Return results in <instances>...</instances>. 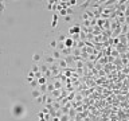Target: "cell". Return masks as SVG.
<instances>
[{
  "instance_id": "10",
  "label": "cell",
  "mask_w": 129,
  "mask_h": 121,
  "mask_svg": "<svg viewBox=\"0 0 129 121\" xmlns=\"http://www.w3.org/2000/svg\"><path fill=\"white\" fill-rule=\"evenodd\" d=\"M31 71H34V73H38V71H41V66L36 65V63H34L32 67H31Z\"/></svg>"
},
{
  "instance_id": "28",
  "label": "cell",
  "mask_w": 129,
  "mask_h": 121,
  "mask_svg": "<svg viewBox=\"0 0 129 121\" xmlns=\"http://www.w3.org/2000/svg\"><path fill=\"white\" fill-rule=\"evenodd\" d=\"M84 26H85V27H89V26H90V20H85Z\"/></svg>"
},
{
  "instance_id": "2",
  "label": "cell",
  "mask_w": 129,
  "mask_h": 121,
  "mask_svg": "<svg viewBox=\"0 0 129 121\" xmlns=\"http://www.w3.org/2000/svg\"><path fill=\"white\" fill-rule=\"evenodd\" d=\"M74 40H73V38H66V40H65V47L66 48H73L74 47Z\"/></svg>"
},
{
  "instance_id": "13",
  "label": "cell",
  "mask_w": 129,
  "mask_h": 121,
  "mask_svg": "<svg viewBox=\"0 0 129 121\" xmlns=\"http://www.w3.org/2000/svg\"><path fill=\"white\" fill-rule=\"evenodd\" d=\"M41 58H42V57H41V54H34V55H32V60H34V62H39V60H41Z\"/></svg>"
},
{
  "instance_id": "22",
  "label": "cell",
  "mask_w": 129,
  "mask_h": 121,
  "mask_svg": "<svg viewBox=\"0 0 129 121\" xmlns=\"http://www.w3.org/2000/svg\"><path fill=\"white\" fill-rule=\"evenodd\" d=\"M69 3V7H71V5H75V4H78V1L77 0H70V1H67Z\"/></svg>"
},
{
  "instance_id": "12",
  "label": "cell",
  "mask_w": 129,
  "mask_h": 121,
  "mask_svg": "<svg viewBox=\"0 0 129 121\" xmlns=\"http://www.w3.org/2000/svg\"><path fill=\"white\" fill-rule=\"evenodd\" d=\"M54 88L55 89H62V82H59V81H57V79H54Z\"/></svg>"
},
{
  "instance_id": "7",
  "label": "cell",
  "mask_w": 129,
  "mask_h": 121,
  "mask_svg": "<svg viewBox=\"0 0 129 121\" xmlns=\"http://www.w3.org/2000/svg\"><path fill=\"white\" fill-rule=\"evenodd\" d=\"M69 117H70V119H74V117L77 116V110L74 108H70V110H69Z\"/></svg>"
},
{
  "instance_id": "26",
  "label": "cell",
  "mask_w": 129,
  "mask_h": 121,
  "mask_svg": "<svg viewBox=\"0 0 129 121\" xmlns=\"http://www.w3.org/2000/svg\"><path fill=\"white\" fill-rule=\"evenodd\" d=\"M41 77H43V74L41 73V71H38V73H35V79H38V78H41Z\"/></svg>"
},
{
  "instance_id": "23",
  "label": "cell",
  "mask_w": 129,
  "mask_h": 121,
  "mask_svg": "<svg viewBox=\"0 0 129 121\" xmlns=\"http://www.w3.org/2000/svg\"><path fill=\"white\" fill-rule=\"evenodd\" d=\"M30 85H31V88H36V86H38V81H36V79H34L32 82L30 83Z\"/></svg>"
},
{
  "instance_id": "1",
  "label": "cell",
  "mask_w": 129,
  "mask_h": 121,
  "mask_svg": "<svg viewBox=\"0 0 129 121\" xmlns=\"http://www.w3.org/2000/svg\"><path fill=\"white\" fill-rule=\"evenodd\" d=\"M11 114H12L14 117H18V119L24 117V114H26V106L22 105V104H15V105L12 106V109H11Z\"/></svg>"
},
{
  "instance_id": "15",
  "label": "cell",
  "mask_w": 129,
  "mask_h": 121,
  "mask_svg": "<svg viewBox=\"0 0 129 121\" xmlns=\"http://www.w3.org/2000/svg\"><path fill=\"white\" fill-rule=\"evenodd\" d=\"M65 48V42H58V46H57V50L62 51Z\"/></svg>"
},
{
  "instance_id": "29",
  "label": "cell",
  "mask_w": 129,
  "mask_h": 121,
  "mask_svg": "<svg viewBox=\"0 0 129 121\" xmlns=\"http://www.w3.org/2000/svg\"><path fill=\"white\" fill-rule=\"evenodd\" d=\"M32 81H34V78H31V77H27V82H28V83H31Z\"/></svg>"
},
{
  "instance_id": "11",
  "label": "cell",
  "mask_w": 129,
  "mask_h": 121,
  "mask_svg": "<svg viewBox=\"0 0 129 121\" xmlns=\"http://www.w3.org/2000/svg\"><path fill=\"white\" fill-rule=\"evenodd\" d=\"M57 46H58V40L53 39V40L50 42V47L53 48V50H55V48H57Z\"/></svg>"
},
{
  "instance_id": "16",
  "label": "cell",
  "mask_w": 129,
  "mask_h": 121,
  "mask_svg": "<svg viewBox=\"0 0 129 121\" xmlns=\"http://www.w3.org/2000/svg\"><path fill=\"white\" fill-rule=\"evenodd\" d=\"M65 60H66V63H73V60H74V58H73V55H69V57H65Z\"/></svg>"
},
{
  "instance_id": "18",
  "label": "cell",
  "mask_w": 129,
  "mask_h": 121,
  "mask_svg": "<svg viewBox=\"0 0 129 121\" xmlns=\"http://www.w3.org/2000/svg\"><path fill=\"white\" fill-rule=\"evenodd\" d=\"M5 10V3L4 1H0V14H3Z\"/></svg>"
},
{
  "instance_id": "25",
  "label": "cell",
  "mask_w": 129,
  "mask_h": 121,
  "mask_svg": "<svg viewBox=\"0 0 129 121\" xmlns=\"http://www.w3.org/2000/svg\"><path fill=\"white\" fill-rule=\"evenodd\" d=\"M57 26H58V20H53V22H51V27L55 28Z\"/></svg>"
},
{
  "instance_id": "3",
  "label": "cell",
  "mask_w": 129,
  "mask_h": 121,
  "mask_svg": "<svg viewBox=\"0 0 129 121\" xmlns=\"http://www.w3.org/2000/svg\"><path fill=\"white\" fill-rule=\"evenodd\" d=\"M51 57H53L55 60H59V59H62V53L55 48V50H53V54H51Z\"/></svg>"
},
{
  "instance_id": "5",
  "label": "cell",
  "mask_w": 129,
  "mask_h": 121,
  "mask_svg": "<svg viewBox=\"0 0 129 121\" xmlns=\"http://www.w3.org/2000/svg\"><path fill=\"white\" fill-rule=\"evenodd\" d=\"M57 63H58V67H59V69H66V67H67V63H66L65 58L59 59V60H58V62H57Z\"/></svg>"
},
{
  "instance_id": "6",
  "label": "cell",
  "mask_w": 129,
  "mask_h": 121,
  "mask_svg": "<svg viewBox=\"0 0 129 121\" xmlns=\"http://www.w3.org/2000/svg\"><path fill=\"white\" fill-rule=\"evenodd\" d=\"M36 81H38V85H39V86H41V85H46V83H47V78H46L44 76L41 77V78H38Z\"/></svg>"
},
{
  "instance_id": "20",
  "label": "cell",
  "mask_w": 129,
  "mask_h": 121,
  "mask_svg": "<svg viewBox=\"0 0 129 121\" xmlns=\"http://www.w3.org/2000/svg\"><path fill=\"white\" fill-rule=\"evenodd\" d=\"M69 34H70V35H75V27H70L69 28Z\"/></svg>"
},
{
  "instance_id": "32",
  "label": "cell",
  "mask_w": 129,
  "mask_h": 121,
  "mask_svg": "<svg viewBox=\"0 0 129 121\" xmlns=\"http://www.w3.org/2000/svg\"><path fill=\"white\" fill-rule=\"evenodd\" d=\"M69 121H74V119H70V120H69Z\"/></svg>"
},
{
  "instance_id": "30",
  "label": "cell",
  "mask_w": 129,
  "mask_h": 121,
  "mask_svg": "<svg viewBox=\"0 0 129 121\" xmlns=\"http://www.w3.org/2000/svg\"><path fill=\"white\" fill-rule=\"evenodd\" d=\"M53 20H58V14H55V15L53 16Z\"/></svg>"
},
{
  "instance_id": "14",
  "label": "cell",
  "mask_w": 129,
  "mask_h": 121,
  "mask_svg": "<svg viewBox=\"0 0 129 121\" xmlns=\"http://www.w3.org/2000/svg\"><path fill=\"white\" fill-rule=\"evenodd\" d=\"M54 89H55V88H54V83H47V93L48 94H50Z\"/></svg>"
},
{
  "instance_id": "21",
  "label": "cell",
  "mask_w": 129,
  "mask_h": 121,
  "mask_svg": "<svg viewBox=\"0 0 129 121\" xmlns=\"http://www.w3.org/2000/svg\"><path fill=\"white\" fill-rule=\"evenodd\" d=\"M66 40V36L63 34H59V38H58V42H65Z\"/></svg>"
},
{
  "instance_id": "31",
  "label": "cell",
  "mask_w": 129,
  "mask_h": 121,
  "mask_svg": "<svg viewBox=\"0 0 129 121\" xmlns=\"http://www.w3.org/2000/svg\"><path fill=\"white\" fill-rule=\"evenodd\" d=\"M53 121H61V119L59 117H53Z\"/></svg>"
},
{
  "instance_id": "17",
  "label": "cell",
  "mask_w": 129,
  "mask_h": 121,
  "mask_svg": "<svg viewBox=\"0 0 129 121\" xmlns=\"http://www.w3.org/2000/svg\"><path fill=\"white\" fill-rule=\"evenodd\" d=\"M47 70H48V66H47V65H43V66H41V73H42V74H44Z\"/></svg>"
},
{
  "instance_id": "4",
  "label": "cell",
  "mask_w": 129,
  "mask_h": 121,
  "mask_svg": "<svg viewBox=\"0 0 129 121\" xmlns=\"http://www.w3.org/2000/svg\"><path fill=\"white\" fill-rule=\"evenodd\" d=\"M44 60H46V63H47V66H51V65H54V63H55V59H54L51 55L44 57Z\"/></svg>"
},
{
  "instance_id": "27",
  "label": "cell",
  "mask_w": 129,
  "mask_h": 121,
  "mask_svg": "<svg viewBox=\"0 0 129 121\" xmlns=\"http://www.w3.org/2000/svg\"><path fill=\"white\" fill-rule=\"evenodd\" d=\"M71 20V15H66L65 16V22H70Z\"/></svg>"
},
{
  "instance_id": "8",
  "label": "cell",
  "mask_w": 129,
  "mask_h": 121,
  "mask_svg": "<svg viewBox=\"0 0 129 121\" xmlns=\"http://www.w3.org/2000/svg\"><path fill=\"white\" fill-rule=\"evenodd\" d=\"M39 91H41L42 94H48L47 93V83H46V85H41V86H39Z\"/></svg>"
},
{
  "instance_id": "24",
  "label": "cell",
  "mask_w": 129,
  "mask_h": 121,
  "mask_svg": "<svg viewBox=\"0 0 129 121\" xmlns=\"http://www.w3.org/2000/svg\"><path fill=\"white\" fill-rule=\"evenodd\" d=\"M59 15H62L65 18V16L67 15V11H66V10H61V11H59Z\"/></svg>"
},
{
  "instance_id": "19",
  "label": "cell",
  "mask_w": 129,
  "mask_h": 121,
  "mask_svg": "<svg viewBox=\"0 0 129 121\" xmlns=\"http://www.w3.org/2000/svg\"><path fill=\"white\" fill-rule=\"evenodd\" d=\"M59 119H61V121H69L70 120V117H69V114H62Z\"/></svg>"
},
{
  "instance_id": "9",
  "label": "cell",
  "mask_w": 129,
  "mask_h": 121,
  "mask_svg": "<svg viewBox=\"0 0 129 121\" xmlns=\"http://www.w3.org/2000/svg\"><path fill=\"white\" fill-rule=\"evenodd\" d=\"M41 96H42V93L38 90V89H32V97H34V98L36 100L38 97H41Z\"/></svg>"
}]
</instances>
